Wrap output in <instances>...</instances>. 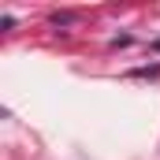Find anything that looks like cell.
Listing matches in <instances>:
<instances>
[]
</instances>
